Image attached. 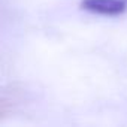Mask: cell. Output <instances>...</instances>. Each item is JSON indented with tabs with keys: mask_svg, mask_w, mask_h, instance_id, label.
<instances>
[{
	"mask_svg": "<svg viewBox=\"0 0 127 127\" xmlns=\"http://www.w3.org/2000/svg\"><path fill=\"white\" fill-rule=\"evenodd\" d=\"M81 8L91 14L105 15V17H117L126 12L127 0H82Z\"/></svg>",
	"mask_w": 127,
	"mask_h": 127,
	"instance_id": "cell-1",
	"label": "cell"
}]
</instances>
